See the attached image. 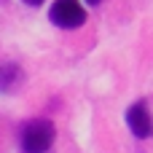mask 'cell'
<instances>
[{"label":"cell","mask_w":153,"mask_h":153,"mask_svg":"<svg viewBox=\"0 0 153 153\" xmlns=\"http://www.w3.org/2000/svg\"><path fill=\"white\" fill-rule=\"evenodd\" d=\"M54 124L46 121V118H35L30 121L24 129H22V153H46L51 145H54Z\"/></svg>","instance_id":"cell-1"},{"label":"cell","mask_w":153,"mask_h":153,"mask_svg":"<svg viewBox=\"0 0 153 153\" xmlns=\"http://www.w3.org/2000/svg\"><path fill=\"white\" fill-rule=\"evenodd\" d=\"M48 19L62 30H75L86 22V8L78 0H54Z\"/></svg>","instance_id":"cell-2"},{"label":"cell","mask_w":153,"mask_h":153,"mask_svg":"<svg viewBox=\"0 0 153 153\" xmlns=\"http://www.w3.org/2000/svg\"><path fill=\"white\" fill-rule=\"evenodd\" d=\"M126 124H129L132 134L140 137V140H145V137L153 134V116H151V110H148V105H145L143 100L134 102V105L126 110Z\"/></svg>","instance_id":"cell-3"},{"label":"cell","mask_w":153,"mask_h":153,"mask_svg":"<svg viewBox=\"0 0 153 153\" xmlns=\"http://www.w3.org/2000/svg\"><path fill=\"white\" fill-rule=\"evenodd\" d=\"M22 81H24V73L16 62H3L0 65V91H16Z\"/></svg>","instance_id":"cell-4"},{"label":"cell","mask_w":153,"mask_h":153,"mask_svg":"<svg viewBox=\"0 0 153 153\" xmlns=\"http://www.w3.org/2000/svg\"><path fill=\"white\" fill-rule=\"evenodd\" d=\"M24 3H27V5H40L43 0H24Z\"/></svg>","instance_id":"cell-5"},{"label":"cell","mask_w":153,"mask_h":153,"mask_svg":"<svg viewBox=\"0 0 153 153\" xmlns=\"http://www.w3.org/2000/svg\"><path fill=\"white\" fill-rule=\"evenodd\" d=\"M89 3H91V5H97V3H102V0H89Z\"/></svg>","instance_id":"cell-6"}]
</instances>
